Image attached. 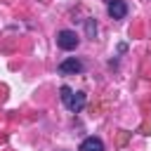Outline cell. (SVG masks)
Here are the masks:
<instances>
[{
    "instance_id": "cell-3",
    "label": "cell",
    "mask_w": 151,
    "mask_h": 151,
    "mask_svg": "<svg viewBox=\"0 0 151 151\" xmlns=\"http://www.w3.org/2000/svg\"><path fill=\"white\" fill-rule=\"evenodd\" d=\"M83 68H85L83 61H78L76 57H68V59H64V61L59 64V73H61V76H71V73L76 76V73H83Z\"/></svg>"
},
{
    "instance_id": "cell-2",
    "label": "cell",
    "mask_w": 151,
    "mask_h": 151,
    "mask_svg": "<svg viewBox=\"0 0 151 151\" xmlns=\"http://www.w3.org/2000/svg\"><path fill=\"white\" fill-rule=\"evenodd\" d=\"M78 42H80V38L76 35V31H59V33H57V45H59L61 50H66V52L76 50Z\"/></svg>"
},
{
    "instance_id": "cell-4",
    "label": "cell",
    "mask_w": 151,
    "mask_h": 151,
    "mask_svg": "<svg viewBox=\"0 0 151 151\" xmlns=\"http://www.w3.org/2000/svg\"><path fill=\"white\" fill-rule=\"evenodd\" d=\"M127 14V5L123 0H111L109 2V17L111 19H123Z\"/></svg>"
},
{
    "instance_id": "cell-5",
    "label": "cell",
    "mask_w": 151,
    "mask_h": 151,
    "mask_svg": "<svg viewBox=\"0 0 151 151\" xmlns=\"http://www.w3.org/2000/svg\"><path fill=\"white\" fill-rule=\"evenodd\" d=\"M78 151H104V142L99 137H85L80 142V149Z\"/></svg>"
},
{
    "instance_id": "cell-1",
    "label": "cell",
    "mask_w": 151,
    "mask_h": 151,
    "mask_svg": "<svg viewBox=\"0 0 151 151\" xmlns=\"http://www.w3.org/2000/svg\"><path fill=\"white\" fill-rule=\"evenodd\" d=\"M59 97H61L64 106H66L68 111H73V113L83 111V106H85V101H87L85 92H73V90H71L68 85H64V87L59 90Z\"/></svg>"
},
{
    "instance_id": "cell-6",
    "label": "cell",
    "mask_w": 151,
    "mask_h": 151,
    "mask_svg": "<svg viewBox=\"0 0 151 151\" xmlns=\"http://www.w3.org/2000/svg\"><path fill=\"white\" fill-rule=\"evenodd\" d=\"M94 33H97V26H94L92 21H87V35H90V38H94Z\"/></svg>"
}]
</instances>
